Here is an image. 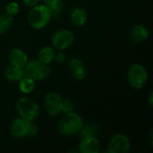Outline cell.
<instances>
[{"mask_svg": "<svg viewBox=\"0 0 153 153\" xmlns=\"http://www.w3.org/2000/svg\"><path fill=\"white\" fill-rule=\"evenodd\" d=\"M55 51L53 49V48L51 47H44L42 48L38 54V57H39V61H40L43 64L48 65L50 64L54 58H55Z\"/></svg>", "mask_w": 153, "mask_h": 153, "instance_id": "16", "label": "cell"}, {"mask_svg": "<svg viewBox=\"0 0 153 153\" xmlns=\"http://www.w3.org/2000/svg\"><path fill=\"white\" fill-rule=\"evenodd\" d=\"M148 101H149V104L151 107H152V103H153V92L151 91L150 94H149V99H148Z\"/></svg>", "mask_w": 153, "mask_h": 153, "instance_id": "26", "label": "cell"}, {"mask_svg": "<svg viewBox=\"0 0 153 153\" xmlns=\"http://www.w3.org/2000/svg\"><path fill=\"white\" fill-rule=\"evenodd\" d=\"M13 22V16L7 13L0 14V34L6 32L12 26Z\"/></svg>", "mask_w": 153, "mask_h": 153, "instance_id": "19", "label": "cell"}, {"mask_svg": "<svg viewBox=\"0 0 153 153\" xmlns=\"http://www.w3.org/2000/svg\"><path fill=\"white\" fill-rule=\"evenodd\" d=\"M148 77L147 70L140 64H134L128 69V82L134 89H142L147 83Z\"/></svg>", "mask_w": 153, "mask_h": 153, "instance_id": "5", "label": "cell"}, {"mask_svg": "<svg viewBox=\"0 0 153 153\" xmlns=\"http://www.w3.org/2000/svg\"><path fill=\"white\" fill-rule=\"evenodd\" d=\"M35 88V81L30 77L24 76L19 81V89L24 94H29Z\"/></svg>", "mask_w": 153, "mask_h": 153, "instance_id": "17", "label": "cell"}, {"mask_svg": "<svg viewBox=\"0 0 153 153\" xmlns=\"http://www.w3.org/2000/svg\"><path fill=\"white\" fill-rule=\"evenodd\" d=\"M62 105L63 99L56 92H48L44 98V108L51 117H56L62 112Z\"/></svg>", "mask_w": 153, "mask_h": 153, "instance_id": "8", "label": "cell"}, {"mask_svg": "<svg viewBox=\"0 0 153 153\" xmlns=\"http://www.w3.org/2000/svg\"><path fill=\"white\" fill-rule=\"evenodd\" d=\"M26 5H28V6H30V7H32V6H34V5H37L39 3V0H22Z\"/></svg>", "mask_w": 153, "mask_h": 153, "instance_id": "25", "label": "cell"}, {"mask_svg": "<svg viewBox=\"0 0 153 153\" xmlns=\"http://www.w3.org/2000/svg\"><path fill=\"white\" fill-rule=\"evenodd\" d=\"M79 134L82 137H96L99 134V127L95 124L83 125Z\"/></svg>", "mask_w": 153, "mask_h": 153, "instance_id": "18", "label": "cell"}, {"mask_svg": "<svg viewBox=\"0 0 153 153\" xmlns=\"http://www.w3.org/2000/svg\"><path fill=\"white\" fill-rule=\"evenodd\" d=\"M74 41V34L67 29L57 30L52 37L51 42L55 48L64 50L69 48Z\"/></svg>", "mask_w": 153, "mask_h": 153, "instance_id": "6", "label": "cell"}, {"mask_svg": "<svg viewBox=\"0 0 153 153\" xmlns=\"http://www.w3.org/2000/svg\"><path fill=\"white\" fill-rule=\"evenodd\" d=\"M15 108L19 116L30 122L34 121L39 115V105L30 98H20L16 101Z\"/></svg>", "mask_w": 153, "mask_h": 153, "instance_id": "3", "label": "cell"}, {"mask_svg": "<svg viewBox=\"0 0 153 153\" xmlns=\"http://www.w3.org/2000/svg\"><path fill=\"white\" fill-rule=\"evenodd\" d=\"M54 60H56V62L58 63H64L65 60V54L62 51V50H59L58 53L55 54V58Z\"/></svg>", "mask_w": 153, "mask_h": 153, "instance_id": "24", "label": "cell"}, {"mask_svg": "<svg viewBox=\"0 0 153 153\" xmlns=\"http://www.w3.org/2000/svg\"><path fill=\"white\" fill-rule=\"evenodd\" d=\"M83 126V121L82 117L73 112L65 113V116L60 119L57 129L58 132L65 136H72L80 133Z\"/></svg>", "mask_w": 153, "mask_h": 153, "instance_id": "2", "label": "cell"}, {"mask_svg": "<svg viewBox=\"0 0 153 153\" xmlns=\"http://www.w3.org/2000/svg\"><path fill=\"white\" fill-rule=\"evenodd\" d=\"M87 21V13L82 7L74 8L71 13V22L76 27H82Z\"/></svg>", "mask_w": 153, "mask_h": 153, "instance_id": "14", "label": "cell"}, {"mask_svg": "<svg viewBox=\"0 0 153 153\" xmlns=\"http://www.w3.org/2000/svg\"><path fill=\"white\" fill-rule=\"evenodd\" d=\"M148 37L149 30L143 24H137L134 26L129 31V39L134 43H142L145 41Z\"/></svg>", "mask_w": 153, "mask_h": 153, "instance_id": "13", "label": "cell"}, {"mask_svg": "<svg viewBox=\"0 0 153 153\" xmlns=\"http://www.w3.org/2000/svg\"><path fill=\"white\" fill-rule=\"evenodd\" d=\"M4 78L10 82H19L22 78L24 77L23 68L10 65L4 71Z\"/></svg>", "mask_w": 153, "mask_h": 153, "instance_id": "15", "label": "cell"}, {"mask_svg": "<svg viewBox=\"0 0 153 153\" xmlns=\"http://www.w3.org/2000/svg\"><path fill=\"white\" fill-rule=\"evenodd\" d=\"M19 4L16 2H11L5 7V13L11 16H14L19 13Z\"/></svg>", "mask_w": 153, "mask_h": 153, "instance_id": "21", "label": "cell"}, {"mask_svg": "<svg viewBox=\"0 0 153 153\" xmlns=\"http://www.w3.org/2000/svg\"><path fill=\"white\" fill-rule=\"evenodd\" d=\"M24 76L30 77L34 81H41L50 74V68L48 65L43 64L39 60L28 61L23 68Z\"/></svg>", "mask_w": 153, "mask_h": 153, "instance_id": "4", "label": "cell"}, {"mask_svg": "<svg viewBox=\"0 0 153 153\" xmlns=\"http://www.w3.org/2000/svg\"><path fill=\"white\" fill-rule=\"evenodd\" d=\"M74 109V105L73 103V101L69 100H63V105H62V112L64 113H69V112H73Z\"/></svg>", "mask_w": 153, "mask_h": 153, "instance_id": "22", "label": "cell"}, {"mask_svg": "<svg viewBox=\"0 0 153 153\" xmlns=\"http://www.w3.org/2000/svg\"><path fill=\"white\" fill-rule=\"evenodd\" d=\"M8 58L11 65L21 68H24V66L28 63V56L26 53L18 48H12L8 52Z\"/></svg>", "mask_w": 153, "mask_h": 153, "instance_id": "10", "label": "cell"}, {"mask_svg": "<svg viewBox=\"0 0 153 153\" xmlns=\"http://www.w3.org/2000/svg\"><path fill=\"white\" fill-rule=\"evenodd\" d=\"M52 12V16H57L63 7V0H43Z\"/></svg>", "mask_w": 153, "mask_h": 153, "instance_id": "20", "label": "cell"}, {"mask_svg": "<svg viewBox=\"0 0 153 153\" xmlns=\"http://www.w3.org/2000/svg\"><path fill=\"white\" fill-rule=\"evenodd\" d=\"M52 18V12L46 4H38L32 6L28 13V22L30 27L36 30L46 27Z\"/></svg>", "mask_w": 153, "mask_h": 153, "instance_id": "1", "label": "cell"}, {"mask_svg": "<svg viewBox=\"0 0 153 153\" xmlns=\"http://www.w3.org/2000/svg\"><path fill=\"white\" fill-rule=\"evenodd\" d=\"M30 122L28 120H25L22 117L16 118L11 126L10 132L11 134L14 138H23L27 137L29 134V128H30Z\"/></svg>", "mask_w": 153, "mask_h": 153, "instance_id": "9", "label": "cell"}, {"mask_svg": "<svg viewBox=\"0 0 153 153\" xmlns=\"http://www.w3.org/2000/svg\"><path fill=\"white\" fill-rule=\"evenodd\" d=\"M38 131H39L38 126L35 123H33V121H31L30 122V128H29L28 136H35L38 134Z\"/></svg>", "mask_w": 153, "mask_h": 153, "instance_id": "23", "label": "cell"}, {"mask_svg": "<svg viewBox=\"0 0 153 153\" xmlns=\"http://www.w3.org/2000/svg\"><path fill=\"white\" fill-rule=\"evenodd\" d=\"M150 141H151V144H152L153 142H152V132L151 133V135H150Z\"/></svg>", "mask_w": 153, "mask_h": 153, "instance_id": "27", "label": "cell"}, {"mask_svg": "<svg viewBox=\"0 0 153 153\" xmlns=\"http://www.w3.org/2000/svg\"><path fill=\"white\" fill-rule=\"evenodd\" d=\"M69 66L73 77L77 81H82L86 76L85 65L82 59L78 57H72L69 60Z\"/></svg>", "mask_w": 153, "mask_h": 153, "instance_id": "12", "label": "cell"}, {"mask_svg": "<svg viewBox=\"0 0 153 153\" xmlns=\"http://www.w3.org/2000/svg\"><path fill=\"white\" fill-rule=\"evenodd\" d=\"M100 151V143L97 137H82L79 143V152L82 153H98Z\"/></svg>", "mask_w": 153, "mask_h": 153, "instance_id": "11", "label": "cell"}, {"mask_svg": "<svg viewBox=\"0 0 153 153\" xmlns=\"http://www.w3.org/2000/svg\"><path fill=\"white\" fill-rule=\"evenodd\" d=\"M131 149L130 140L124 134H115L108 146L107 152L108 153H128Z\"/></svg>", "mask_w": 153, "mask_h": 153, "instance_id": "7", "label": "cell"}]
</instances>
